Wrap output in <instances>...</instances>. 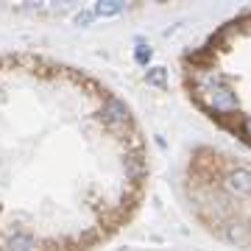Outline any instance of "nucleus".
<instances>
[{
  "instance_id": "1",
  "label": "nucleus",
  "mask_w": 251,
  "mask_h": 251,
  "mask_svg": "<svg viewBox=\"0 0 251 251\" xmlns=\"http://www.w3.org/2000/svg\"><path fill=\"white\" fill-rule=\"evenodd\" d=\"M226 187L237 196H251V171H243V168L232 171L226 176Z\"/></svg>"
},
{
  "instance_id": "2",
  "label": "nucleus",
  "mask_w": 251,
  "mask_h": 251,
  "mask_svg": "<svg viewBox=\"0 0 251 251\" xmlns=\"http://www.w3.org/2000/svg\"><path fill=\"white\" fill-rule=\"evenodd\" d=\"M209 98H212V106L221 109V112L237 106V98H234L232 90H226V87H218V90L212 87V90H209Z\"/></svg>"
},
{
  "instance_id": "3",
  "label": "nucleus",
  "mask_w": 251,
  "mask_h": 251,
  "mask_svg": "<svg viewBox=\"0 0 251 251\" xmlns=\"http://www.w3.org/2000/svg\"><path fill=\"white\" fill-rule=\"evenodd\" d=\"M126 9V3L120 0H106V3H95V17H112V14H120Z\"/></svg>"
},
{
  "instance_id": "4",
  "label": "nucleus",
  "mask_w": 251,
  "mask_h": 251,
  "mask_svg": "<svg viewBox=\"0 0 251 251\" xmlns=\"http://www.w3.org/2000/svg\"><path fill=\"white\" fill-rule=\"evenodd\" d=\"M145 81L151 87H168V70L165 67H151V70L145 73Z\"/></svg>"
},
{
  "instance_id": "5",
  "label": "nucleus",
  "mask_w": 251,
  "mask_h": 251,
  "mask_svg": "<svg viewBox=\"0 0 251 251\" xmlns=\"http://www.w3.org/2000/svg\"><path fill=\"white\" fill-rule=\"evenodd\" d=\"M103 115H106L109 120H128V112H126V106L120 100H109L106 109H103Z\"/></svg>"
},
{
  "instance_id": "6",
  "label": "nucleus",
  "mask_w": 251,
  "mask_h": 251,
  "mask_svg": "<svg viewBox=\"0 0 251 251\" xmlns=\"http://www.w3.org/2000/svg\"><path fill=\"white\" fill-rule=\"evenodd\" d=\"M6 249L9 251H34V240L25 237V234H14V237L6 243Z\"/></svg>"
},
{
  "instance_id": "7",
  "label": "nucleus",
  "mask_w": 251,
  "mask_h": 251,
  "mask_svg": "<svg viewBox=\"0 0 251 251\" xmlns=\"http://www.w3.org/2000/svg\"><path fill=\"white\" fill-rule=\"evenodd\" d=\"M226 234H229V240H232V243H240V246H246V243H249L246 229H243V226H237V224L229 226V232H226Z\"/></svg>"
},
{
  "instance_id": "8",
  "label": "nucleus",
  "mask_w": 251,
  "mask_h": 251,
  "mask_svg": "<svg viewBox=\"0 0 251 251\" xmlns=\"http://www.w3.org/2000/svg\"><path fill=\"white\" fill-rule=\"evenodd\" d=\"M134 62L137 64H148L151 62V48L148 45H137L134 48Z\"/></svg>"
},
{
  "instance_id": "9",
  "label": "nucleus",
  "mask_w": 251,
  "mask_h": 251,
  "mask_svg": "<svg viewBox=\"0 0 251 251\" xmlns=\"http://www.w3.org/2000/svg\"><path fill=\"white\" fill-rule=\"evenodd\" d=\"M137 159H140V156H137ZM137 159H128V162H126V168H128V176H134V179L145 173V165H143V162H137Z\"/></svg>"
},
{
  "instance_id": "10",
  "label": "nucleus",
  "mask_w": 251,
  "mask_h": 251,
  "mask_svg": "<svg viewBox=\"0 0 251 251\" xmlns=\"http://www.w3.org/2000/svg\"><path fill=\"white\" fill-rule=\"evenodd\" d=\"M92 20H95V11H81L75 14V25H90Z\"/></svg>"
},
{
  "instance_id": "11",
  "label": "nucleus",
  "mask_w": 251,
  "mask_h": 251,
  "mask_svg": "<svg viewBox=\"0 0 251 251\" xmlns=\"http://www.w3.org/2000/svg\"><path fill=\"white\" fill-rule=\"evenodd\" d=\"M246 131H249V137H251V117L246 120Z\"/></svg>"
}]
</instances>
